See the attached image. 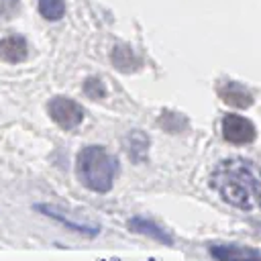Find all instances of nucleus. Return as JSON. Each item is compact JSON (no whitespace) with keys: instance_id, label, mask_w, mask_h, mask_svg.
<instances>
[{"instance_id":"f257e3e1","label":"nucleus","mask_w":261,"mask_h":261,"mask_svg":"<svg viewBox=\"0 0 261 261\" xmlns=\"http://www.w3.org/2000/svg\"><path fill=\"white\" fill-rule=\"evenodd\" d=\"M210 188L230 206L261 210V167L249 159H222L210 173Z\"/></svg>"},{"instance_id":"f03ea898","label":"nucleus","mask_w":261,"mask_h":261,"mask_svg":"<svg viewBox=\"0 0 261 261\" xmlns=\"http://www.w3.org/2000/svg\"><path fill=\"white\" fill-rule=\"evenodd\" d=\"M118 171V161L100 145L84 147L75 159L77 179L92 192L104 194L112 188Z\"/></svg>"},{"instance_id":"7ed1b4c3","label":"nucleus","mask_w":261,"mask_h":261,"mask_svg":"<svg viewBox=\"0 0 261 261\" xmlns=\"http://www.w3.org/2000/svg\"><path fill=\"white\" fill-rule=\"evenodd\" d=\"M47 110H49V116L53 118V122L57 126H61L63 130H71L77 124H82V120H84V108L75 100L65 98V96L51 98Z\"/></svg>"},{"instance_id":"20e7f679","label":"nucleus","mask_w":261,"mask_h":261,"mask_svg":"<svg viewBox=\"0 0 261 261\" xmlns=\"http://www.w3.org/2000/svg\"><path fill=\"white\" fill-rule=\"evenodd\" d=\"M222 137L232 145H247L255 139V124L239 114H226L222 118Z\"/></svg>"},{"instance_id":"39448f33","label":"nucleus","mask_w":261,"mask_h":261,"mask_svg":"<svg viewBox=\"0 0 261 261\" xmlns=\"http://www.w3.org/2000/svg\"><path fill=\"white\" fill-rule=\"evenodd\" d=\"M210 255L216 261H261V253L243 245H212Z\"/></svg>"},{"instance_id":"423d86ee","label":"nucleus","mask_w":261,"mask_h":261,"mask_svg":"<svg viewBox=\"0 0 261 261\" xmlns=\"http://www.w3.org/2000/svg\"><path fill=\"white\" fill-rule=\"evenodd\" d=\"M29 55V47H27V41L18 35H10V37H4L0 41V59L6 61V63H20L24 61Z\"/></svg>"},{"instance_id":"0eeeda50","label":"nucleus","mask_w":261,"mask_h":261,"mask_svg":"<svg viewBox=\"0 0 261 261\" xmlns=\"http://www.w3.org/2000/svg\"><path fill=\"white\" fill-rule=\"evenodd\" d=\"M218 94H220V98H222L226 104H230V106H234V108H249V106L253 104L251 92H249L245 86L237 84V82H226V84H222V86L218 88Z\"/></svg>"},{"instance_id":"6e6552de","label":"nucleus","mask_w":261,"mask_h":261,"mask_svg":"<svg viewBox=\"0 0 261 261\" xmlns=\"http://www.w3.org/2000/svg\"><path fill=\"white\" fill-rule=\"evenodd\" d=\"M110 57H112V63L116 65V69H120V71H133L139 65V59L135 57V53L124 45H116L112 49Z\"/></svg>"},{"instance_id":"1a4fd4ad","label":"nucleus","mask_w":261,"mask_h":261,"mask_svg":"<svg viewBox=\"0 0 261 261\" xmlns=\"http://www.w3.org/2000/svg\"><path fill=\"white\" fill-rule=\"evenodd\" d=\"M128 228L135 230V232H141V234H149V237H153V239H157V241H161L165 245H171V239L163 232V228H159L157 224H153V222H149L145 218H133L128 222Z\"/></svg>"},{"instance_id":"9d476101","label":"nucleus","mask_w":261,"mask_h":261,"mask_svg":"<svg viewBox=\"0 0 261 261\" xmlns=\"http://www.w3.org/2000/svg\"><path fill=\"white\" fill-rule=\"evenodd\" d=\"M39 12L47 20H59L65 14V2L63 0H39Z\"/></svg>"},{"instance_id":"9b49d317","label":"nucleus","mask_w":261,"mask_h":261,"mask_svg":"<svg viewBox=\"0 0 261 261\" xmlns=\"http://www.w3.org/2000/svg\"><path fill=\"white\" fill-rule=\"evenodd\" d=\"M84 92L92 100H98V98H104L106 96V88H104L102 80H98V77H88L86 84H84Z\"/></svg>"},{"instance_id":"f8f14e48","label":"nucleus","mask_w":261,"mask_h":261,"mask_svg":"<svg viewBox=\"0 0 261 261\" xmlns=\"http://www.w3.org/2000/svg\"><path fill=\"white\" fill-rule=\"evenodd\" d=\"M18 12V0H0V20H8Z\"/></svg>"}]
</instances>
